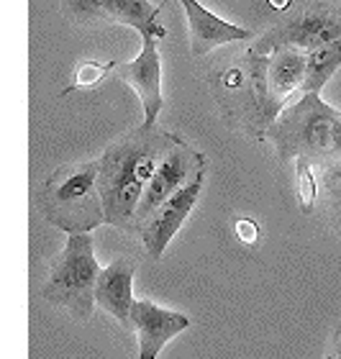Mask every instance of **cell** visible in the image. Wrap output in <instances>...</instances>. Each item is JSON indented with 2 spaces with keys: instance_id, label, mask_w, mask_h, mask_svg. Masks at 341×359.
Listing matches in <instances>:
<instances>
[{
  "instance_id": "1",
  "label": "cell",
  "mask_w": 341,
  "mask_h": 359,
  "mask_svg": "<svg viewBox=\"0 0 341 359\" xmlns=\"http://www.w3.org/2000/svg\"><path fill=\"white\" fill-rule=\"evenodd\" d=\"M180 139L182 136L164 131L156 123H141L105 147L103 157L98 159L105 224L131 233L149 180Z\"/></svg>"
},
{
  "instance_id": "2",
  "label": "cell",
  "mask_w": 341,
  "mask_h": 359,
  "mask_svg": "<svg viewBox=\"0 0 341 359\" xmlns=\"http://www.w3.org/2000/svg\"><path fill=\"white\" fill-rule=\"evenodd\" d=\"M267 65L269 54H260L249 46L229 60H221L208 75L223 118L252 136L254 142H267L269 128L288 108V103L269 88Z\"/></svg>"
},
{
  "instance_id": "3",
  "label": "cell",
  "mask_w": 341,
  "mask_h": 359,
  "mask_svg": "<svg viewBox=\"0 0 341 359\" xmlns=\"http://www.w3.org/2000/svg\"><path fill=\"white\" fill-rule=\"evenodd\" d=\"M267 142L274 147L277 162L288 167L297 157L319 167L341 157V111L328 105L321 93H303L288 105L269 128Z\"/></svg>"
},
{
  "instance_id": "4",
  "label": "cell",
  "mask_w": 341,
  "mask_h": 359,
  "mask_svg": "<svg viewBox=\"0 0 341 359\" xmlns=\"http://www.w3.org/2000/svg\"><path fill=\"white\" fill-rule=\"evenodd\" d=\"M98 172V159L57 167L39 187V213L46 224L65 233H93L103 226L105 208Z\"/></svg>"
},
{
  "instance_id": "5",
  "label": "cell",
  "mask_w": 341,
  "mask_h": 359,
  "mask_svg": "<svg viewBox=\"0 0 341 359\" xmlns=\"http://www.w3.org/2000/svg\"><path fill=\"white\" fill-rule=\"evenodd\" d=\"M93 233H67V241L54 257L49 275L41 285V298L65 308L72 318L88 321L95 311V287L100 277Z\"/></svg>"
},
{
  "instance_id": "6",
  "label": "cell",
  "mask_w": 341,
  "mask_h": 359,
  "mask_svg": "<svg viewBox=\"0 0 341 359\" xmlns=\"http://www.w3.org/2000/svg\"><path fill=\"white\" fill-rule=\"evenodd\" d=\"M336 39H341V6L331 0H311L288 13V18H282L267 34H262L254 49L269 54L282 46H293L300 52H311Z\"/></svg>"
},
{
  "instance_id": "7",
  "label": "cell",
  "mask_w": 341,
  "mask_h": 359,
  "mask_svg": "<svg viewBox=\"0 0 341 359\" xmlns=\"http://www.w3.org/2000/svg\"><path fill=\"white\" fill-rule=\"evenodd\" d=\"M164 3L152 6L149 0H62V13L80 29L98 26H128L139 36L152 34L156 39L167 36L162 23Z\"/></svg>"
},
{
  "instance_id": "8",
  "label": "cell",
  "mask_w": 341,
  "mask_h": 359,
  "mask_svg": "<svg viewBox=\"0 0 341 359\" xmlns=\"http://www.w3.org/2000/svg\"><path fill=\"white\" fill-rule=\"evenodd\" d=\"M206 167H208L206 154L198 151L195 147H190L185 139H180L170 149V154L159 162V167H156V172L152 175V180H149V187L144 190L141 205H139V210H136L131 233L139 231V226L144 224L164 201H170L172 195L178 193V190H182L187 182H193L198 175L206 172Z\"/></svg>"
},
{
  "instance_id": "9",
  "label": "cell",
  "mask_w": 341,
  "mask_h": 359,
  "mask_svg": "<svg viewBox=\"0 0 341 359\" xmlns=\"http://www.w3.org/2000/svg\"><path fill=\"white\" fill-rule=\"evenodd\" d=\"M203 185H206V172H201L193 182H187L182 190L172 195L170 201H164L152 216L139 226V239L147 249V255L152 259H162L164 249L170 247V241L178 236V231L182 229V224L187 221V216L193 213L195 203L201 198Z\"/></svg>"
},
{
  "instance_id": "10",
  "label": "cell",
  "mask_w": 341,
  "mask_h": 359,
  "mask_svg": "<svg viewBox=\"0 0 341 359\" xmlns=\"http://www.w3.org/2000/svg\"><path fill=\"white\" fill-rule=\"evenodd\" d=\"M119 77L134 88L144 108V123H156L164 108L162 95V57H159V39L152 34L141 36V52L136 60L123 62L116 67Z\"/></svg>"
},
{
  "instance_id": "11",
  "label": "cell",
  "mask_w": 341,
  "mask_h": 359,
  "mask_svg": "<svg viewBox=\"0 0 341 359\" xmlns=\"http://www.w3.org/2000/svg\"><path fill=\"white\" fill-rule=\"evenodd\" d=\"M190 329V318L180 311L156 306L154 300L136 298L131 308V331L139 339V359H156L172 339Z\"/></svg>"
},
{
  "instance_id": "12",
  "label": "cell",
  "mask_w": 341,
  "mask_h": 359,
  "mask_svg": "<svg viewBox=\"0 0 341 359\" xmlns=\"http://www.w3.org/2000/svg\"><path fill=\"white\" fill-rule=\"evenodd\" d=\"M182 6L187 18V34H190V52L193 57H206L215 52L218 46L236 44V41H249L252 31L241 29L236 23L223 21L221 15L208 11L198 0H175Z\"/></svg>"
},
{
  "instance_id": "13",
  "label": "cell",
  "mask_w": 341,
  "mask_h": 359,
  "mask_svg": "<svg viewBox=\"0 0 341 359\" xmlns=\"http://www.w3.org/2000/svg\"><path fill=\"white\" fill-rule=\"evenodd\" d=\"M134 262L128 257L113 259L108 267L100 272L95 287L98 306L105 313L116 318L123 329L131 331V308H134Z\"/></svg>"
},
{
  "instance_id": "14",
  "label": "cell",
  "mask_w": 341,
  "mask_h": 359,
  "mask_svg": "<svg viewBox=\"0 0 341 359\" xmlns=\"http://www.w3.org/2000/svg\"><path fill=\"white\" fill-rule=\"evenodd\" d=\"M305 69H308V52L293 49V46H282L269 52V88L280 100L288 103V97L297 90H303Z\"/></svg>"
},
{
  "instance_id": "15",
  "label": "cell",
  "mask_w": 341,
  "mask_h": 359,
  "mask_svg": "<svg viewBox=\"0 0 341 359\" xmlns=\"http://www.w3.org/2000/svg\"><path fill=\"white\" fill-rule=\"evenodd\" d=\"M341 67V39L331 41V44H323L319 49H311L308 52V69H305V83L300 95L303 93H321L326 88L328 80L336 75V69Z\"/></svg>"
},
{
  "instance_id": "16",
  "label": "cell",
  "mask_w": 341,
  "mask_h": 359,
  "mask_svg": "<svg viewBox=\"0 0 341 359\" xmlns=\"http://www.w3.org/2000/svg\"><path fill=\"white\" fill-rule=\"evenodd\" d=\"M119 67V62H95V60H85L77 65L72 77V85L62 90V97H67L74 90H93L103 83L105 77L111 75L113 69Z\"/></svg>"
},
{
  "instance_id": "17",
  "label": "cell",
  "mask_w": 341,
  "mask_h": 359,
  "mask_svg": "<svg viewBox=\"0 0 341 359\" xmlns=\"http://www.w3.org/2000/svg\"><path fill=\"white\" fill-rule=\"evenodd\" d=\"M313 162H308L305 157L295 159V187H297V203L303 213H311L316 208L319 201V177L313 172Z\"/></svg>"
},
{
  "instance_id": "18",
  "label": "cell",
  "mask_w": 341,
  "mask_h": 359,
  "mask_svg": "<svg viewBox=\"0 0 341 359\" xmlns=\"http://www.w3.org/2000/svg\"><path fill=\"white\" fill-rule=\"evenodd\" d=\"M319 180L326 195H341V157L319 165Z\"/></svg>"
},
{
  "instance_id": "19",
  "label": "cell",
  "mask_w": 341,
  "mask_h": 359,
  "mask_svg": "<svg viewBox=\"0 0 341 359\" xmlns=\"http://www.w3.org/2000/svg\"><path fill=\"white\" fill-rule=\"evenodd\" d=\"M234 233H236L239 241L246 244V247H257L262 241V226L254 218H236L234 221Z\"/></svg>"
},
{
  "instance_id": "20",
  "label": "cell",
  "mask_w": 341,
  "mask_h": 359,
  "mask_svg": "<svg viewBox=\"0 0 341 359\" xmlns=\"http://www.w3.org/2000/svg\"><path fill=\"white\" fill-rule=\"evenodd\" d=\"M323 208H326V218L331 229L341 236V195H326Z\"/></svg>"
},
{
  "instance_id": "21",
  "label": "cell",
  "mask_w": 341,
  "mask_h": 359,
  "mask_svg": "<svg viewBox=\"0 0 341 359\" xmlns=\"http://www.w3.org/2000/svg\"><path fill=\"white\" fill-rule=\"evenodd\" d=\"M328 359H341V321L336 323L334 334H331V344H328Z\"/></svg>"
},
{
  "instance_id": "22",
  "label": "cell",
  "mask_w": 341,
  "mask_h": 359,
  "mask_svg": "<svg viewBox=\"0 0 341 359\" xmlns=\"http://www.w3.org/2000/svg\"><path fill=\"white\" fill-rule=\"evenodd\" d=\"M272 3V8H277V11H288L290 8V0H269Z\"/></svg>"
},
{
  "instance_id": "23",
  "label": "cell",
  "mask_w": 341,
  "mask_h": 359,
  "mask_svg": "<svg viewBox=\"0 0 341 359\" xmlns=\"http://www.w3.org/2000/svg\"><path fill=\"white\" fill-rule=\"evenodd\" d=\"M326 359H328V357H326Z\"/></svg>"
}]
</instances>
